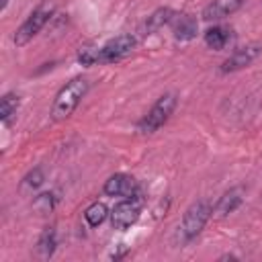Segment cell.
Wrapping results in <instances>:
<instances>
[{"instance_id":"cell-15","label":"cell","mask_w":262,"mask_h":262,"mask_svg":"<svg viewBox=\"0 0 262 262\" xmlns=\"http://www.w3.org/2000/svg\"><path fill=\"white\" fill-rule=\"evenodd\" d=\"M111 213H108V209H106V205L104 203H92L90 207H86V211H84V219H86V223L90 225V227H98L100 223H104V219L108 217Z\"/></svg>"},{"instance_id":"cell-5","label":"cell","mask_w":262,"mask_h":262,"mask_svg":"<svg viewBox=\"0 0 262 262\" xmlns=\"http://www.w3.org/2000/svg\"><path fill=\"white\" fill-rule=\"evenodd\" d=\"M141 215V201L135 196H127L125 201L117 203L111 211V223H113V229H119V231H125L129 229L131 225L137 223Z\"/></svg>"},{"instance_id":"cell-7","label":"cell","mask_w":262,"mask_h":262,"mask_svg":"<svg viewBox=\"0 0 262 262\" xmlns=\"http://www.w3.org/2000/svg\"><path fill=\"white\" fill-rule=\"evenodd\" d=\"M262 53V45L260 43H248L244 47H237L227 59H223L221 63V74H231V72H239L244 68H248L258 55Z\"/></svg>"},{"instance_id":"cell-16","label":"cell","mask_w":262,"mask_h":262,"mask_svg":"<svg viewBox=\"0 0 262 262\" xmlns=\"http://www.w3.org/2000/svg\"><path fill=\"white\" fill-rule=\"evenodd\" d=\"M20 104V96L14 94V92H6L0 100V119L6 123L12 115H16V108Z\"/></svg>"},{"instance_id":"cell-18","label":"cell","mask_w":262,"mask_h":262,"mask_svg":"<svg viewBox=\"0 0 262 262\" xmlns=\"http://www.w3.org/2000/svg\"><path fill=\"white\" fill-rule=\"evenodd\" d=\"M55 194L53 192H39L35 199H33V211H37V215H47L53 211L55 207Z\"/></svg>"},{"instance_id":"cell-2","label":"cell","mask_w":262,"mask_h":262,"mask_svg":"<svg viewBox=\"0 0 262 262\" xmlns=\"http://www.w3.org/2000/svg\"><path fill=\"white\" fill-rule=\"evenodd\" d=\"M211 215H213V207H211L209 201H196V203H192L184 211L182 223L178 225V239H180V244L192 242L205 229V225L211 219Z\"/></svg>"},{"instance_id":"cell-19","label":"cell","mask_w":262,"mask_h":262,"mask_svg":"<svg viewBox=\"0 0 262 262\" xmlns=\"http://www.w3.org/2000/svg\"><path fill=\"white\" fill-rule=\"evenodd\" d=\"M78 61H80L82 66L100 63V49H96V47H82L80 53H78Z\"/></svg>"},{"instance_id":"cell-1","label":"cell","mask_w":262,"mask_h":262,"mask_svg":"<svg viewBox=\"0 0 262 262\" xmlns=\"http://www.w3.org/2000/svg\"><path fill=\"white\" fill-rule=\"evenodd\" d=\"M88 88H90V82L84 76H76L66 86H61V90L55 94L53 104H51V119L66 121L68 117H72L74 111L78 108L80 100L86 96Z\"/></svg>"},{"instance_id":"cell-17","label":"cell","mask_w":262,"mask_h":262,"mask_svg":"<svg viewBox=\"0 0 262 262\" xmlns=\"http://www.w3.org/2000/svg\"><path fill=\"white\" fill-rule=\"evenodd\" d=\"M45 182V174L41 168H33L29 174H25V178L20 180V192H35L41 184Z\"/></svg>"},{"instance_id":"cell-6","label":"cell","mask_w":262,"mask_h":262,"mask_svg":"<svg viewBox=\"0 0 262 262\" xmlns=\"http://www.w3.org/2000/svg\"><path fill=\"white\" fill-rule=\"evenodd\" d=\"M135 43H137L135 35H129V33L113 37L111 41H106L100 47V63H113V61L123 59L125 55H129L133 51Z\"/></svg>"},{"instance_id":"cell-13","label":"cell","mask_w":262,"mask_h":262,"mask_svg":"<svg viewBox=\"0 0 262 262\" xmlns=\"http://www.w3.org/2000/svg\"><path fill=\"white\" fill-rule=\"evenodd\" d=\"M174 10L172 8H168V6H162V8H156L149 16H147V20L143 23V27H141V33L143 35H151V33H156V31H160L164 25H168V23H172L174 20Z\"/></svg>"},{"instance_id":"cell-20","label":"cell","mask_w":262,"mask_h":262,"mask_svg":"<svg viewBox=\"0 0 262 262\" xmlns=\"http://www.w3.org/2000/svg\"><path fill=\"white\" fill-rule=\"evenodd\" d=\"M219 260H237V258H235L233 254H223V256H221Z\"/></svg>"},{"instance_id":"cell-14","label":"cell","mask_w":262,"mask_h":262,"mask_svg":"<svg viewBox=\"0 0 262 262\" xmlns=\"http://www.w3.org/2000/svg\"><path fill=\"white\" fill-rule=\"evenodd\" d=\"M229 41H231V29L227 27H209L205 31V43L215 51H221Z\"/></svg>"},{"instance_id":"cell-11","label":"cell","mask_w":262,"mask_h":262,"mask_svg":"<svg viewBox=\"0 0 262 262\" xmlns=\"http://www.w3.org/2000/svg\"><path fill=\"white\" fill-rule=\"evenodd\" d=\"M172 31H174L176 41H190V39L196 37L199 23H196V18L190 16V14H178V16H174V20H172Z\"/></svg>"},{"instance_id":"cell-12","label":"cell","mask_w":262,"mask_h":262,"mask_svg":"<svg viewBox=\"0 0 262 262\" xmlns=\"http://www.w3.org/2000/svg\"><path fill=\"white\" fill-rule=\"evenodd\" d=\"M55 248H57V231H55V227H45L35 244V258L49 260L55 254Z\"/></svg>"},{"instance_id":"cell-9","label":"cell","mask_w":262,"mask_h":262,"mask_svg":"<svg viewBox=\"0 0 262 262\" xmlns=\"http://www.w3.org/2000/svg\"><path fill=\"white\" fill-rule=\"evenodd\" d=\"M246 0H211L203 8V18L205 20H221L233 12H237L244 6Z\"/></svg>"},{"instance_id":"cell-8","label":"cell","mask_w":262,"mask_h":262,"mask_svg":"<svg viewBox=\"0 0 262 262\" xmlns=\"http://www.w3.org/2000/svg\"><path fill=\"white\" fill-rule=\"evenodd\" d=\"M102 190L108 196H125L127 199V196H135L137 194V182H135L133 176H129L125 172H117L104 182Z\"/></svg>"},{"instance_id":"cell-21","label":"cell","mask_w":262,"mask_h":262,"mask_svg":"<svg viewBox=\"0 0 262 262\" xmlns=\"http://www.w3.org/2000/svg\"><path fill=\"white\" fill-rule=\"evenodd\" d=\"M8 2H10V0H2V4H0V10H2V12L6 10V6H8Z\"/></svg>"},{"instance_id":"cell-3","label":"cell","mask_w":262,"mask_h":262,"mask_svg":"<svg viewBox=\"0 0 262 262\" xmlns=\"http://www.w3.org/2000/svg\"><path fill=\"white\" fill-rule=\"evenodd\" d=\"M53 12H55L53 2L45 0L43 4H39V6L27 16V20L16 29V33H14V45H16V47H25L27 43H31V41L39 35V31L49 23V18L53 16Z\"/></svg>"},{"instance_id":"cell-10","label":"cell","mask_w":262,"mask_h":262,"mask_svg":"<svg viewBox=\"0 0 262 262\" xmlns=\"http://www.w3.org/2000/svg\"><path fill=\"white\" fill-rule=\"evenodd\" d=\"M242 201H244V188L242 186H233V188L225 190L219 196L217 205H215V215L217 217H227L229 213H233L242 205Z\"/></svg>"},{"instance_id":"cell-4","label":"cell","mask_w":262,"mask_h":262,"mask_svg":"<svg viewBox=\"0 0 262 262\" xmlns=\"http://www.w3.org/2000/svg\"><path fill=\"white\" fill-rule=\"evenodd\" d=\"M176 102H178V98H176L174 92L162 94V96L154 102V106L147 111V115L137 123V131H139V133H154V131H158L160 127H164L166 121L172 117V113H174V108H176Z\"/></svg>"}]
</instances>
